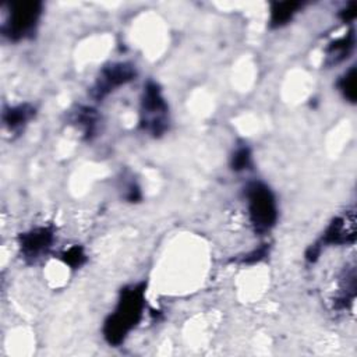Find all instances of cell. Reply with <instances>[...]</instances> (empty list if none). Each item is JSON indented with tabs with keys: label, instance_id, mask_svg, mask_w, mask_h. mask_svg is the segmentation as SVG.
<instances>
[{
	"label": "cell",
	"instance_id": "obj_1",
	"mask_svg": "<svg viewBox=\"0 0 357 357\" xmlns=\"http://www.w3.org/2000/svg\"><path fill=\"white\" fill-rule=\"evenodd\" d=\"M146 283L139 282L121 289L114 310L105 319L102 332L110 346H120L139 324L145 310Z\"/></svg>",
	"mask_w": 357,
	"mask_h": 357
},
{
	"label": "cell",
	"instance_id": "obj_2",
	"mask_svg": "<svg viewBox=\"0 0 357 357\" xmlns=\"http://www.w3.org/2000/svg\"><path fill=\"white\" fill-rule=\"evenodd\" d=\"M244 198L250 223L255 233L272 230L278 222L279 208L273 191L261 180L250 181L244 188Z\"/></svg>",
	"mask_w": 357,
	"mask_h": 357
},
{
	"label": "cell",
	"instance_id": "obj_3",
	"mask_svg": "<svg viewBox=\"0 0 357 357\" xmlns=\"http://www.w3.org/2000/svg\"><path fill=\"white\" fill-rule=\"evenodd\" d=\"M169 127V106L158 82L144 85L139 107V128L152 137H160Z\"/></svg>",
	"mask_w": 357,
	"mask_h": 357
},
{
	"label": "cell",
	"instance_id": "obj_4",
	"mask_svg": "<svg viewBox=\"0 0 357 357\" xmlns=\"http://www.w3.org/2000/svg\"><path fill=\"white\" fill-rule=\"evenodd\" d=\"M43 4L40 1H15L8 4L7 15L1 26L3 35L11 42H21L35 35Z\"/></svg>",
	"mask_w": 357,
	"mask_h": 357
},
{
	"label": "cell",
	"instance_id": "obj_5",
	"mask_svg": "<svg viewBox=\"0 0 357 357\" xmlns=\"http://www.w3.org/2000/svg\"><path fill=\"white\" fill-rule=\"evenodd\" d=\"M356 240V216L354 211H347L344 215L336 216L324 230L321 238L311 244L305 251V259L308 262H315L324 247L328 245H343L353 244Z\"/></svg>",
	"mask_w": 357,
	"mask_h": 357
},
{
	"label": "cell",
	"instance_id": "obj_6",
	"mask_svg": "<svg viewBox=\"0 0 357 357\" xmlns=\"http://www.w3.org/2000/svg\"><path fill=\"white\" fill-rule=\"evenodd\" d=\"M135 75L137 70L134 64L127 61H119L105 66L99 71V75L96 77L89 91V95L93 100L100 102L120 86H124L128 82H131L135 78Z\"/></svg>",
	"mask_w": 357,
	"mask_h": 357
},
{
	"label": "cell",
	"instance_id": "obj_7",
	"mask_svg": "<svg viewBox=\"0 0 357 357\" xmlns=\"http://www.w3.org/2000/svg\"><path fill=\"white\" fill-rule=\"evenodd\" d=\"M56 238V231L53 226H36L32 227L18 237V247L21 257L29 262L35 264L43 258L52 248Z\"/></svg>",
	"mask_w": 357,
	"mask_h": 357
},
{
	"label": "cell",
	"instance_id": "obj_8",
	"mask_svg": "<svg viewBox=\"0 0 357 357\" xmlns=\"http://www.w3.org/2000/svg\"><path fill=\"white\" fill-rule=\"evenodd\" d=\"M356 43L354 31L350 29L346 35L328 43L325 49V66L333 67L343 63L353 52Z\"/></svg>",
	"mask_w": 357,
	"mask_h": 357
},
{
	"label": "cell",
	"instance_id": "obj_9",
	"mask_svg": "<svg viewBox=\"0 0 357 357\" xmlns=\"http://www.w3.org/2000/svg\"><path fill=\"white\" fill-rule=\"evenodd\" d=\"M35 116V107L29 103H20L3 110V124L10 132H20Z\"/></svg>",
	"mask_w": 357,
	"mask_h": 357
},
{
	"label": "cell",
	"instance_id": "obj_10",
	"mask_svg": "<svg viewBox=\"0 0 357 357\" xmlns=\"http://www.w3.org/2000/svg\"><path fill=\"white\" fill-rule=\"evenodd\" d=\"M356 298V266L351 265L343 271L339 282L337 293L333 298L336 310H347Z\"/></svg>",
	"mask_w": 357,
	"mask_h": 357
},
{
	"label": "cell",
	"instance_id": "obj_11",
	"mask_svg": "<svg viewBox=\"0 0 357 357\" xmlns=\"http://www.w3.org/2000/svg\"><path fill=\"white\" fill-rule=\"evenodd\" d=\"M70 121L82 132L86 139H91L98 131L99 114L91 106H78L71 113Z\"/></svg>",
	"mask_w": 357,
	"mask_h": 357
},
{
	"label": "cell",
	"instance_id": "obj_12",
	"mask_svg": "<svg viewBox=\"0 0 357 357\" xmlns=\"http://www.w3.org/2000/svg\"><path fill=\"white\" fill-rule=\"evenodd\" d=\"M301 7H303V3H300V1H275V3H272L271 14H269L271 26L280 28V26L289 24Z\"/></svg>",
	"mask_w": 357,
	"mask_h": 357
},
{
	"label": "cell",
	"instance_id": "obj_13",
	"mask_svg": "<svg viewBox=\"0 0 357 357\" xmlns=\"http://www.w3.org/2000/svg\"><path fill=\"white\" fill-rule=\"evenodd\" d=\"M336 86L347 102L356 103V66H351L339 77Z\"/></svg>",
	"mask_w": 357,
	"mask_h": 357
},
{
	"label": "cell",
	"instance_id": "obj_14",
	"mask_svg": "<svg viewBox=\"0 0 357 357\" xmlns=\"http://www.w3.org/2000/svg\"><path fill=\"white\" fill-rule=\"evenodd\" d=\"M252 165V153L245 144L237 146L230 158V167L234 172H244Z\"/></svg>",
	"mask_w": 357,
	"mask_h": 357
},
{
	"label": "cell",
	"instance_id": "obj_15",
	"mask_svg": "<svg viewBox=\"0 0 357 357\" xmlns=\"http://www.w3.org/2000/svg\"><path fill=\"white\" fill-rule=\"evenodd\" d=\"M60 259L70 268L78 269L86 262V254L82 247L73 245L60 254Z\"/></svg>",
	"mask_w": 357,
	"mask_h": 357
},
{
	"label": "cell",
	"instance_id": "obj_16",
	"mask_svg": "<svg viewBox=\"0 0 357 357\" xmlns=\"http://www.w3.org/2000/svg\"><path fill=\"white\" fill-rule=\"evenodd\" d=\"M268 252H269V250H268L266 244H264L262 247L255 248V250L250 251L248 254H245L244 257H241V258H240V264H248V265H250V264H257V262L262 261L264 258H266Z\"/></svg>",
	"mask_w": 357,
	"mask_h": 357
},
{
	"label": "cell",
	"instance_id": "obj_17",
	"mask_svg": "<svg viewBox=\"0 0 357 357\" xmlns=\"http://www.w3.org/2000/svg\"><path fill=\"white\" fill-rule=\"evenodd\" d=\"M339 18L343 22H351L356 18V3L351 1V3L346 4V7L339 11Z\"/></svg>",
	"mask_w": 357,
	"mask_h": 357
}]
</instances>
